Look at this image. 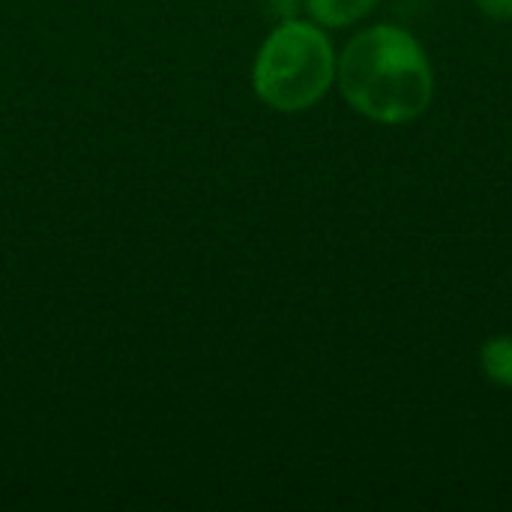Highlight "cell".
Wrapping results in <instances>:
<instances>
[{"label":"cell","mask_w":512,"mask_h":512,"mask_svg":"<svg viewBox=\"0 0 512 512\" xmlns=\"http://www.w3.org/2000/svg\"><path fill=\"white\" fill-rule=\"evenodd\" d=\"M336 81L354 111L387 126L417 120L435 96L423 45L393 24L360 30L336 57Z\"/></svg>","instance_id":"cell-1"},{"label":"cell","mask_w":512,"mask_h":512,"mask_svg":"<svg viewBox=\"0 0 512 512\" xmlns=\"http://www.w3.org/2000/svg\"><path fill=\"white\" fill-rule=\"evenodd\" d=\"M336 81V51L312 21H282L264 39L255 66L252 87L264 105L273 111H306L312 108Z\"/></svg>","instance_id":"cell-2"},{"label":"cell","mask_w":512,"mask_h":512,"mask_svg":"<svg viewBox=\"0 0 512 512\" xmlns=\"http://www.w3.org/2000/svg\"><path fill=\"white\" fill-rule=\"evenodd\" d=\"M375 6L378 0H306L312 21L321 27H348L366 18Z\"/></svg>","instance_id":"cell-3"},{"label":"cell","mask_w":512,"mask_h":512,"mask_svg":"<svg viewBox=\"0 0 512 512\" xmlns=\"http://www.w3.org/2000/svg\"><path fill=\"white\" fill-rule=\"evenodd\" d=\"M483 375L501 387H512V336H495L480 351Z\"/></svg>","instance_id":"cell-4"},{"label":"cell","mask_w":512,"mask_h":512,"mask_svg":"<svg viewBox=\"0 0 512 512\" xmlns=\"http://www.w3.org/2000/svg\"><path fill=\"white\" fill-rule=\"evenodd\" d=\"M261 6H264V12H267L270 18H276V21L282 24V21L297 18L300 0H261Z\"/></svg>","instance_id":"cell-5"},{"label":"cell","mask_w":512,"mask_h":512,"mask_svg":"<svg viewBox=\"0 0 512 512\" xmlns=\"http://www.w3.org/2000/svg\"><path fill=\"white\" fill-rule=\"evenodd\" d=\"M474 3L486 18H495V21H510L512 18V0H474Z\"/></svg>","instance_id":"cell-6"}]
</instances>
